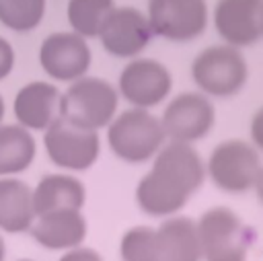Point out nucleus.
<instances>
[{
    "label": "nucleus",
    "mask_w": 263,
    "mask_h": 261,
    "mask_svg": "<svg viewBox=\"0 0 263 261\" xmlns=\"http://www.w3.org/2000/svg\"><path fill=\"white\" fill-rule=\"evenodd\" d=\"M205 181V162L193 144L166 140L138 181L136 203L152 218L179 214Z\"/></svg>",
    "instance_id": "obj_1"
},
{
    "label": "nucleus",
    "mask_w": 263,
    "mask_h": 261,
    "mask_svg": "<svg viewBox=\"0 0 263 261\" xmlns=\"http://www.w3.org/2000/svg\"><path fill=\"white\" fill-rule=\"evenodd\" d=\"M191 80L210 99H232L249 82V62L238 47L210 45L193 58Z\"/></svg>",
    "instance_id": "obj_2"
},
{
    "label": "nucleus",
    "mask_w": 263,
    "mask_h": 261,
    "mask_svg": "<svg viewBox=\"0 0 263 261\" xmlns=\"http://www.w3.org/2000/svg\"><path fill=\"white\" fill-rule=\"evenodd\" d=\"M164 142L166 136L160 117L152 115L148 109H125L107 125V144L111 152L127 164L152 160Z\"/></svg>",
    "instance_id": "obj_3"
},
{
    "label": "nucleus",
    "mask_w": 263,
    "mask_h": 261,
    "mask_svg": "<svg viewBox=\"0 0 263 261\" xmlns=\"http://www.w3.org/2000/svg\"><path fill=\"white\" fill-rule=\"evenodd\" d=\"M119 92L99 76H80L60 97V117L72 125L99 132L117 115Z\"/></svg>",
    "instance_id": "obj_4"
},
{
    "label": "nucleus",
    "mask_w": 263,
    "mask_h": 261,
    "mask_svg": "<svg viewBox=\"0 0 263 261\" xmlns=\"http://www.w3.org/2000/svg\"><path fill=\"white\" fill-rule=\"evenodd\" d=\"M261 164V152L251 142L228 138L210 152L205 177L224 193H245L253 189Z\"/></svg>",
    "instance_id": "obj_5"
},
{
    "label": "nucleus",
    "mask_w": 263,
    "mask_h": 261,
    "mask_svg": "<svg viewBox=\"0 0 263 261\" xmlns=\"http://www.w3.org/2000/svg\"><path fill=\"white\" fill-rule=\"evenodd\" d=\"M203 261H247L249 228L236 212L224 206L210 208L197 220Z\"/></svg>",
    "instance_id": "obj_6"
},
{
    "label": "nucleus",
    "mask_w": 263,
    "mask_h": 261,
    "mask_svg": "<svg viewBox=\"0 0 263 261\" xmlns=\"http://www.w3.org/2000/svg\"><path fill=\"white\" fill-rule=\"evenodd\" d=\"M160 123L166 140L195 144L203 140L216 125V109L212 99L203 92L185 90L166 103Z\"/></svg>",
    "instance_id": "obj_7"
},
{
    "label": "nucleus",
    "mask_w": 263,
    "mask_h": 261,
    "mask_svg": "<svg viewBox=\"0 0 263 261\" xmlns=\"http://www.w3.org/2000/svg\"><path fill=\"white\" fill-rule=\"evenodd\" d=\"M146 16L154 35L173 43H189L203 35L210 8L205 0H148Z\"/></svg>",
    "instance_id": "obj_8"
},
{
    "label": "nucleus",
    "mask_w": 263,
    "mask_h": 261,
    "mask_svg": "<svg viewBox=\"0 0 263 261\" xmlns=\"http://www.w3.org/2000/svg\"><path fill=\"white\" fill-rule=\"evenodd\" d=\"M43 146L55 166L74 173L90 169L101 152V140L97 132L72 125L62 117L43 129Z\"/></svg>",
    "instance_id": "obj_9"
},
{
    "label": "nucleus",
    "mask_w": 263,
    "mask_h": 261,
    "mask_svg": "<svg viewBox=\"0 0 263 261\" xmlns=\"http://www.w3.org/2000/svg\"><path fill=\"white\" fill-rule=\"evenodd\" d=\"M173 90V76L168 68L154 58H132L119 74L117 92L132 107L152 109L164 99H168Z\"/></svg>",
    "instance_id": "obj_10"
},
{
    "label": "nucleus",
    "mask_w": 263,
    "mask_h": 261,
    "mask_svg": "<svg viewBox=\"0 0 263 261\" xmlns=\"http://www.w3.org/2000/svg\"><path fill=\"white\" fill-rule=\"evenodd\" d=\"M154 33L146 12L134 6H115L107 16L99 39L103 49L115 58H136L152 41Z\"/></svg>",
    "instance_id": "obj_11"
},
{
    "label": "nucleus",
    "mask_w": 263,
    "mask_h": 261,
    "mask_svg": "<svg viewBox=\"0 0 263 261\" xmlns=\"http://www.w3.org/2000/svg\"><path fill=\"white\" fill-rule=\"evenodd\" d=\"M39 64L43 72L58 82H74L86 76L90 68V47L84 37L74 31H58L43 39L39 47Z\"/></svg>",
    "instance_id": "obj_12"
},
{
    "label": "nucleus",
    "mask_w": 263,
    "mask_h": 261,
    "mask_svg": "<svg viewBox=\"0 0 263 261\" xmlns=\"http://www.w3.org/2000/svg\"><path fill=\"white\" fill-rule=\"evenodd\" d=\"M212 18L222 43L232 47L242 49L263 37V0H218Z\"/></svg>",
    "instance_id": "obj_13"
},
{
    "label": "nucleus",
    "mask_w": 263,
    "mask_h": 261,
    "mask_svg": "<svg viewBox=\"0 0 263 261\" xmlns=\"http://www.w3.org/2000/svg\"><path fill=\"white\" fill-rule=\"evenodd\" d=\"M29 232L43 249L64 253L84 243L88 224L82 210H55L35 216Z\"/></svg>",
    "instance_id": "obj_14"
},
{
    "label": "nucleus",
    "mask_w": 263,
    "mask_h": 261,
    "mask_svg": "<svg viewBox=\"0 0 263 261\" xmlns=\"http://www.w3.org/2000/svg\"><path fill=\"white\" fill-rule=\"evenodd\" d=\"M60 97L55 84L35 80L25 84L14 97V117L29 132H43L60 117Z\"/></svg>",
    "instance_id": "obj_15"
},
{
    "label": "nucleus",
    "mask_w": 263,
    "mask_h": 261,
    "mask_svg": "<svg viewBox=\"0 0 263 261\" xmlns=\"http://www.w3.org/2000/svg\"><path fill=\"white\" fill-rule=\"evenodd\" d=\"M84 201H86L84 183L68 173H49L41 177L33 189L35 216L55 210H82Z\"/></svg>",
    "instance_id": "obj_16"
},
{
    "label": "nucleus",
    "mask_w": 263,
    "mask_h": 261,
    "mask_svg": "<svg viewBox=\"0 0 263 261\" xmlns=\"http://www.w3.org/2000/svg\"><path fill=\"white\" fill-rule=\"evenodd\" d=\"M33 220V189L21 179L0 177V230L10 234L25 232Z\"/></svg>",
    "instance_id": "obj_17"
},
{
    "label": "nucleus",
    "mask_w": 263,
    "mask_h": 261,
    "mask_svg": "<svg viewBox=\"0 0 263 261\" xmlns=\"http://www.w3.org/2000/svg\"><path fill=\"white\" fill-rule=\"evenodd\" d=\"M156 234L168 261H203L195 220L187 216H168L156 228Z\"/></svg>",
    "instance_id": "obj_18"
},
{
    "label": "nucleus",
    "mask_w": 263,
    "mask_h": 261,
    "mask_svg": "<svg viewBox=\"0 0 263 261\" xmlns=\"http://www.w3.org/2000/svg\"><path fill=\"white\" fill-rule=\"evenodd\" d=\"M37 154L33 134L23 125H0V177L27 171Z\"/></svg>",
    "instance_id": "obj_19"
},
{
    "label": "nucleus",
    "mask_w": 263,
    "mask_h": 261,
    "mask_svg": "<svg viewBox=\"0 0 263 261\" xmlns=\"http://www.w3.org/2000/svg\"><path fill=\"white\" fill-rule=\"evenodd\" d=\"M113 8H115L113 0H68L66 16L76 35L90 39V37H99Z\"/></svg>",
    "instance_id": "obj_20"
},
{
    "label": "nucleus",
    "mask_w": 263,
    "mask_h": 261,
    "mask_svg": "<svg viewBox=\"0 0 263 261\" xmlns=\"http://www.w3.org/2000/svg\"><path fill=\"white\" fill-rule=\"evenodd\" d=\"M119 255L123 261H168L160 249L156 228L134 226L125 230L119 243Z\"/></svg>",
    "instance_id": "obj_21"
},
{
    "label": "nucleus",
    "mask_w": 263,
    "mask_h": 261,
    "mask_svg": "<svg viewBox=\"0 0 263 261\" xmlns=\"http://www.w3.org/2000/svg\"><path fill=\"white\" fill-rule=\"evenodd\" d=\"M45 14V0H0V23L14 33L33 31Z\"/></svg>",
    "instance_id": "obj_22"
},
{
    "label": "nucleus",
    "mask_w": 263,
    "mask_h": 261,
    "mask_svg": "<svg viewBox=\"0 0 263 261\" xmlns=\"http://www.w3.org/2000/svg\"><path fill=\"white\" fill-rule=\"evenodd\" d=\"M249 136H251V144L263 154V107H259L249 123Z\"/></svg>",
    "instance_id": "obj_23"
},
{
    "label": "nucleus",
    "mask_w": 263,
    "mask_h": 261,
    "mask_svg": "<svg viewBox=\"0 0 263 261\" xmlns=\"http://www.w3.org/2000/svg\"><path fill=\"white\" fill-rule=\"evenodd\" d=\"M58 261H103V257L95 249L80 245V247H74L70 251H64V255Z\"/></svg>",
    "instance_id": "obj_24"
},
{
    "label": "nucleus",
    "mask_w": 263,
    "mask_h": 261,
    "mask_svg": "<svg viewBox=\"0 0 263 261\" xmlns=\"http://www.w3.org/2000/svg\"><path fill=\"white\" fill-rule=\"evenodd\" d=\"M12 66H14V51H12V45H10L4 37H0V80L10 74Z\"/></svg>",
    "instance_id": "obj_25"
},
{
    "label": "nucleus",
    "mask_w": 263,
    "mask_h": 261,
    "mask_svg": "<svg viewBox=\"0 0 263 261\" xmlns=\"http://www.w3.org/2000/svg\"><path fill=\"white\" fill-rule=\"evenodd\" d=\"M253 191H255L259 203H263V164H261V171H259L257 181H255V185H253Z\"/></svg>",
    "instance_id": "obj_26"
},
{
    "label": "nucleus",
    "mask_w": 263,
    "mask_h": 261,
    "mask_svg": "<svg viewBox=\"0 0 263 261\" xmlns=\"http://www.w3.org/2000/svg\"><path fill=\"white\" fill-rule=\"evenodd\" d=\"M4 257H6V245H4V238L0 234V261H4Z\"/></svg>",
    "instance_id": "obj_27"
},
{
    "label": "nucleus",
    "mask_w": 263,
    "mask_h": 261,
    "mask_svg": "<svg viewBox=\"0 0 263 261\" xmlns=\"http://www.w3.org/2000/svg\"><path fill=\"white\" fill-rule=\"evenodd\" d=\"M2 117H4V99L0 95V121H2Z\"/></svg>",
    "instance_id": "obj_28"
},
{
    "label": "nucleus",
    "mask_w": 263,
    "mask_h": 261,
    "mask_svg": "<svg viewBox=\"0 0 263 261\" xmlns=\"http://www.w3.org/2000/svg\"><path fill=\"white\" fill-rule=\"evenodd\" d=\"M16 261H35V259H16Z\"/></svg>",
    "instance_id": "obj_29"
}]
</instances>
